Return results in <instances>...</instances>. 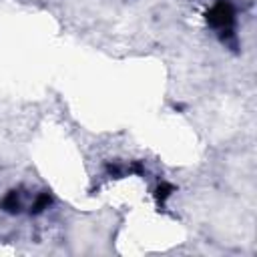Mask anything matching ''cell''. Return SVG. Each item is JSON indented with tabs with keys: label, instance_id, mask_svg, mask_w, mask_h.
<instances>
[{
	"label": "cell",
	"instance_id": "2",
	"mask_svg": "<svg viewBox=\"0 0 257 257\" xmlns=\"http://www.w3.org/2000/svg\"><path fill=\"white\" fill-rule=\"evenodd\" d=\"M2 209L8 211V213H18L22 209V201H20V193L18 191H10L6 193V197L2 199Z\"/></svg>",
	"mask_w": 257,
	"mask_h": 257
},
{
	"label": "cell",
	"instance_id": "4",
	"mask_svg": "<svg viewBox=\"0 0 257 257\" xmlns=\"http://www.w3.org/2000/svg\"><path fill=\"white\" fill-rule=\"evenodd\" d=\"M173 191H175V189H173V185H169V183H161V185L157 187V193H155V195H157V201H159V203H163V201H165Z\"/></svg>",
	"mask_w": 257,
	"mask_h": 257
},
{
	"label": "cell",
	"instance_id": "3",
	"mask_svg": "<svg viewBox=\"0 0 257 257\" xmlns=\"http://www.w3.org/2000/svg\"><path fill=\"white\" fill-rule=\"evenodd\" d=\"M50 203H52V199H50L48 193H38L36 199H34V203L30 205V213H42L44 209H48Z\"/></svg>",
	"mask_w": 257,
	"mask_h": 257
},
{
	"label": "cell",
	"instance_id": "1",
	"mask_svg": "<svg viewBox=\"0 0 257 257\" xmlns=\"http://www.w3.org/2000/svg\"><path fill=\"white\" fill-rule=\"evenodd\" d=\"M207 22L223 42L235 46V10L229 0H217L213 8L207 12Z\"/></svg>",
	"mask_w": 257,
	"mask_h": 257
}]
</instances>
